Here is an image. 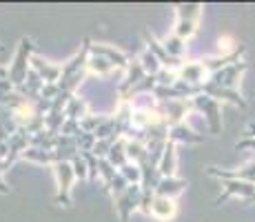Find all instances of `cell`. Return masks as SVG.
Masks as SVG:
<instances>
[{
  "label": "cell",
  "mask_w": 255,
  "mask_h": 222,
  "mask_svg": "<svg viewBox=\"0 0 255 222\" xmlns=\"http://www.w3.org/2000/svg\"><path fill=\"white\" fill-rule=\"evenodd\" d=\"M31 51H33V40L31 38H22L20 44H18L16 56H13L11 67L7 69L9 82L16 89L24 87V82H27V73L31 71Z\"/></svg>",
  "instance_id": "obj_1"
},
{
  "label": "cell",
  "mask_w": 255,
  "mask_h": 222,
  "mask_svg": "<svg viewBox=\"0 0 255 222\" xmlns=\"http://www.w3.org/2000/svg\"><path fill=\"white\" fill-rule=\"evenodd\" d=\"M247 71V62H233V65L224 67L222 71L213 73V76H209L211 82H215V85L224 87V89H233V91H238V82L240 78H242V73Z\"/></svg>",
  "instance_id": "obj_7"
},
{
  "label": "cell",
  "mask_w": 255,
  "mask_h": 222,
  "mask_svg": "<svg viewBox=\"0 0 255 222\" xmlns=\"http://www.w3.org/2000/svg\"><path fill=\"white\" fill-rule=\"evenodd\" d=\"M169 140L171 142H186V145H198V142L204 140V136H200L195 129H191L186 122H180V125H173L169 129Z\"/></svg>",
  "instance_id": "obj_17"
},
{
  "label": "cell",
  "mask_w": 255,
  "mask_h": 222,
  "mask_svg": "<svg viewBox=\"0 0 255 222\" xmlns=\"http://www.w3.org/2000/svg\"><path fill=\"white\" fill-rule=\"evenodd\" d=\"M191 109H195L193 100H166V102H158V111L162 113V118L169 122L171 127L184 122L186 113H189Z\"/></svg>",
  "instance_id": "obj_6"
},
{
  "label": "cell",
  "mask_w": 255,
  "mask_h": 222,
  "mask_svg": "<svg viewBox=\"0 0 255 222\" xmlns=\"http://www.w3.org/2000/svg\"><path fill=\"white\" fill-rule=\"evenodd\" d=\"M116 69L109 60L105 58H98V56H89V62H87V73H93V76H107V73Z\"/></svg>",
  "instance_id": "obj_25"
},
{
  "label": "cell",
  "mask_w": 255,
  "mask_h": 222,
  "mask_svg": "<svg viewBox=\"0 0 255 222\" xmlns=\"http://www.w3.org/2000/svg\"><path fill=\"white\" fill-rule=\"evenodd\" d=\"M202 93L209 98H215V100H227V102H233V105L238 107H247V100L242 98V93L240 91H233V89H224L220 85H215V82L207 80L202 85Z\"/></svg>",
  "instance_id": "obj_13"
},
{
  "label": "cell",
  "mask_w": 255,
  "mask_h": 222,
  "mask_svg": "<svg viewBox=\"0 0 255 222\" xmlns=\"http://www.w3.org/2000/svg\"><path fill=\"white\" fill-rule=\"evenodd\" d=\"M107 160H109L116 169H120V167H125L127 162H129V158H127V138H118L114 145H111V151H109V156H107Z\"/></svg>",
  "instance_id": "obj_20"
},
{
  "label": "cell",
  "mask_w": 255,
  "mask_h": 222,
  "mask_svg": "<svg viewBox=\"0 0 255 222\" xmlns=\"http://www.w3.org/2000/svg\"><path fill=\"white\" fill-rule=\"evenodd\" d=\"M209 73L204 69L202 60L198 62H182V67L178 69V80L186 82V85H193V87H202L207 82Z\"/></svg>",
  "instance_id": "obj_10"
},
{
  "label": "cell",
  "mask_w": 255,
  "mask_h": 222,
  "mask_svg": "<svg viewBox=\"0 0 255 222\" xmlns=\"http://www.w3.org/2000/svg\"><path fill=\"white\" fill-rule=\"evenodd\" d=\"M162 47L166 49V53H169L171 58H178V60H182L184 51H186V40H182L180 36H175V33H171V36H166L162 40Z\"/></svg>",
  "instance_id": "obj_23"
},
{
  "label": "cell",
  "mask_w": 255,
  "mask_h": 222,
  "mask_svg": "<svg viewBox=\"0 0 255 222\" xmlns=\"http://www.w3.org/2000/svg\"><path fill=\"white\" fill-rule=\"evenodd\" d=\"M116 200V211L120 216V222H129L131 214L135 209H140V200H142V187L140 185H131L125 194H120Z\"/></svg>",
  "instance_id": "obj_5"
},
{
  "label": "cell",
  "mask_w": 255,
  "mask_h": 222,
  "mask_svg": "<svg viewBox=\"0 0 255 222\" xmlns=\"http://www.w3.org/2000/svg\"><path fill=\"white\" fill-rule=\"evenodd\" d=\"M158 169H160V176L162 178H171L175 176V169H178V151H175V142H166L164 151H162V158L158 162Z\"/></svg>",
  "instance_id": "obj_18"
},
{
  "label": "cell",
  "mask_w": 255,
  "mask_h": 222,
  "mask_svg": "<svg viewBox=\"0 0 255 222\" xmlns=\"http://www.w3.org/2000/svg\"><path fill=\"white\" fill-rule=\"evenodd\" d=\"M24 160H31V162H38V165H53L56 162V156L53 151H47V149H36V147H29L27 151L22 154Z\"/></svg>",
  "instance_id": "obj_24"
},
{
  "label": "cell",
  "mask_w": 255,
  "mask_h": 222,
  "mask_svg": "<svg viewBox=\"0 0 255 222\" xmlns=\"http://www.w3.org/2000/svg\"><path fill=\"white\" fill-rule=\"evenodd\" d=\"M175 214H178V205H175L173 198H164V196H155L153 198V205H151V216L158 220H171L175 218Z\"/></svg>",
  "instance_id": "obj_16"
},
{
  "label": "cell",
  "mask_w": 255,
  "mask_h": 222,
  "mask_svg": "<svg viewBox=\"0 0 255 222\" xmlns=\"http://www.w3.org/2000/svg\"><path fill=\"white\" fill-rule=\"evenodd\" d=\"M144 40H146V49H149L151 53H153L155 58L160 60V65L162 69H171V71H178L180 67H182L184 60H178V58H171L169 53H166V49L162 47V42H158L153 36H151L149 31H144Z\"/></svg>",
  "instance_id": "obj_12"
},
{
  "label": "cell",
  "mask_w": 255,
  "mask_h": 222,
  "mask_svg": "<svg viewBox=\"0 0 255 222\" xmlns=\"http://www.w3.org/2000/svg\"><path fill=\"white\" fill-rule=\"evenodd\" d=\"M53 174L58 182V196L56 202L62 207H71V187L76 180V171H73L71 162H53Z\"/></svg>",
  "instance_id": "obj_3"
},
{
  "label": "cell",
  "mask_w": 255,
  "mask_h": 222,
  "mask_svg": "<svg viewBox=\"0 0 255 222\" xmlns=\"http://www.w3.org/2000/svg\"><path fill=\"white\" fill-rule=\"evenodd\" d=\"M247 202H255V196H253V198H251V200H247Z\"/></svg>",
  "instance_id": "obj_34"
},
{
  "label": "cell",
  "mask_w": 255,
  "mask_h": 222,
  "mask_svg": "<svg viewBox=\"0 0 255 222\" xmlns=\"http://www.w3.org/2000/svg\"><path fill=\"white\" fill-rule=\"evenodd\" d=\"M91 56L105 58V60H109L114 67H120V69H127L131 62L127 53H122L120 49L111 47V44H105V42H91Z\"/></svg>",
  "instance_id": "obj_9"
},
{
  "label": "cell",
  "mask_w": 255,
  "mask_h": 222,
  "mask_svg": "<svg viewBox=\"0 0 255 222\" xmlns=\"http://www.w3.org/2000/svg\"><path fill=\"white\" fill-rule=\"evenodd\" d=\"M207 174L213 178H220V180H244V182H253L255 185V160L244 165L242 169H235V171L220 169V167H209Z\"/></svg>",
  "instance_id": "obj_11"
},
{
  "label": "cell",
  "mask_w": 255,
  "mask_h": 222,
  "mask_svg": "<svg viewBox=\"0 0 255 222\" xmlns=\"http://www.w3.org/2000/svg\"><path fill=\"white\" fill-rule=\"evenodd\" d=\"M178 24H175V36H180L182 40H189L198 33V24L200 16H202V4L195 2H186L178 4Z\"/></svg>",
  "instance_id": "obj_2"
},
{
  "label": "cell",
  "mask_w": 255,
  "mask_h": 222,
  "mask_svg": "<svg viewBox=\"0 0 255 222\" xmlns=\"http://www.w3.org/2000/svg\"><path fill=\"white\" fill-rule=\"evenodd\" d=\"M144 78H146V71H144V67H142V62L140 60H131L129 67H127L125 82H122L120 89H118V91H120V100H129L131 91H133V89L138 87Z\"/></svg>",
  "instance_id": "obj_8"
},
{
  "label": "cell",
  "mask_w": 255,
  "mask_h": 222,
  "mask_svg": "<svg viewBox=\"0 0 255 222\" xmlns=\"http://www.w3.org/2000/svg\"><path fill=\"white\" fill-rule=\"evenodd\" d=\"M2 171H4V162H2V158H0V194H9V187L4 185V180H2Z\"/></svg>",
  "instance_id": "obj_33"
},
{
  "label": "cell",
  "mask_w": 255,
  "mask_h": 222,
  "mask_svg": "<svg viewBox=\"0 0 255 222\" xmlns=\"http://www.w3.org/2000/svg\"><path fill=\"white\" fill-rule=\"evenodd\" d=\"M127 158H129V162L142 165V162L149 160V149H146L144 142H138V140H127Z\"/></svg>",
  "instance_id": "obj_21"
},
{
  "label": "cell",
  "mask_w": 255,
  "mask_h": 222,
  "mask_svg": "<svg viewBox=\"0 0 255 222\" xmlns=\"http://www.w3.org/2000/svg\"><path fill=\"white\" fill-rule=\"evenodd\" d=\"M71 165H73V171H76V178H80V180H87V178H89V169H87V162L82 156L73 158Z\"/></svg>",
  "instance_id": "obj_32"
},
{
  "label": "cell",
  "mask_w": 255,
  "mask_h": 222,
  "mask_svg": "<svg viewBox=\"0 0 255 222\" xmlns=\"http://www.w3.org/2000/svg\"><path fill=\"white\" fill-rule=\"evenodd\" d=\"M31 69L45 80V85H56L62 76L60 65H51V62L42 60V58H31Z\"/></svg>",
  "instance_id": "obj_15"
},
{
  "label": "cell",
  "mask_w": 255,
  "mask_h": 222,
  "mask_svg": "<svg viewBox=\"0 0 255 222\" xmlns=\"http://www.w3.org/2000/svg\"><path fill=\"white\" fill-rule=\"evenodd\" d=\"M129 187H131V185H129V182H127V178L122 176L120 171H118L116 178L109 182V187H107V189H109L111 194H114V198H118V196H120V194H125V191L129 189Z\"/></svg>",
  "instance_id": "obj_30"
},
{
  "label": "cell",
  "mask_w": 255,
  "mask_h": 222,
  "mask_svg": "<svg viewBox=\"0 0 255 222\" xmlns=\"http://www.w3.org/2000/svg\"><path fill=\"white\" fill-rule=\"evenodd\" d=\"M118 171L127 178V182H129V185H140V182H142V169L135 165V162H127V165L120 167Z\"/></svg>",
  "instance_id": "obj_27"
},
{
  "label": "cell",
  "mask_w": 255,
  "mask_h": 222,
  "mask_svg": "<svg viewBox=\"0 0 255 222\" xmlns=\"http://www.w3.org/2000/svg\"><path fill=\"white\" fill-rule=\"evenodd\" d=\"M155 80H158V85L162 87H171L178 82V71H171V69H160L158 76H155Z\"/></svg>",
  "instance_id": "obj_31"
},
{
  "label": "cell",
  "mask_w": 255,
  "mask_h": 222,
  "mask_svg": "<svg viewBox=\"0 0 255 222\" xmlns=\"http://www.w3.org/2000/svg\"><path fill=\"white\" fill-rule=\"evenodd\" d=\"M116 174H118V169L111 165L109 160H107V158H105V160H100V165H98V176L102 178V185L109 187V182L116 178Z\"/></svg>",
  "instance_id": "obj_28"
},
{
  "label": "cell",
  "mask_w": 255,
  "mask_h": 222,
  "mask_svg": "<svg viewBox=\"0 0 255 222\" xmlns=\"http://www.w3.org/2000/svg\"><path fill=\"white\" fill-rule=\"evenodd\" d=\"M138 60L142 62V67H144L146 76H158V71L162 69V65H160V60L153 56V53L149 51V49H144V53H142Z\"/></svg>",
  "instance_id": "obj_26"
},
{
  "label": "cell",
  "mask_w": 255,
  "mask_h": 222,
  "mask_svg": "<svg viewBox=\"0 0 255 222\" xmlns=\"http://www.w3.org/2000/svg\"><path fill=\"white\" fill-rule=\"evenodd\" d=\"M105 118L107 116H93V113H89V116H85L80 120V129L85 131V133H96L98 127L105 122Z\"/></svg>",
  "instance_id": "obj_29"
},
{
  "label": "cell",
  "mask_w": 255,
  "mask_h": 222,
  "mask_svg": "<svg viewBox=\"0 0 255 222\" xmlns=\"http://www.w3.org/2000/svg\"><path fill=\"white\" fill-rule=\"evenodd\" d=\"M231 196L251 200L255 196V185H253V182H244V180H224V191H222V196H220L215 202L220 205L222 200L231 198Z\"/></svg>",
  "instance_id": "obj_14"
},
{
  "label": "cell",
  "mask_w": 255,
  "mask_h": 222,
  "mask_svg": "<svg viewBox=\"0 0 255 222\" xmlns=\"http://www.w3.org/2000/svg\"><path fill=\"white\" fill-rule=\"evenodd\" d=\"M193 107L204 113V118H207V122H209V131L213 133V136H220V133H222V116H220L222 107H220V100L200 93L198 98H193Z\"/></svg>",
  "instance_id": "obj_4"
},
{
  "label": "cell",
  "mask_w": 255,
  "mask_h": 222,
  "mask_svg": "<svg viewBox=\"0 0 255 222\" xmlns=\"http://www.w3.org/2000/svg\"><path fill=\"white\" fill-rule=\"evenodd\" d=\"M65 116H67V120H76V122H80L85 116H89V113H87V102L82 100V98L73 96L71 100L67 102V107H65Z\"/></svg>",
  "instance_id": "obj_22"
},
{
  "label": "cell",
  "mask_w": 255,
  "mask_h": 222,
  "mask_svg": "<svg viewBox=\"0 0 255 222\" xmlns=\"http://www.w3.org/2000/svg\"><path fill=\"white\" fill-rule=\"evenodd\" d=\"M186 189V180L184 178H178V176H171V178H162L155 189V196H164V198H173L180 196L182 191Z\"/></svg>",
  "instance_id": "obj_19"
}]
</instances>
